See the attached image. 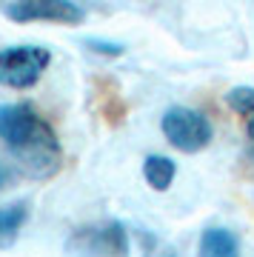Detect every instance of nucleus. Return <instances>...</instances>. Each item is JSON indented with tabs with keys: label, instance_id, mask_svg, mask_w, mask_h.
I'll use <instances>...</instances> for the list:
<instances>
[{
	"label": "nucleus",
	"instance_id": "1",
	"mask_svg": "<svg viewBox=\"0 0 254 257\" xmlns=\"http://www.w3.org/2000/svg\"><path fill=\"white\" fill-rule=\"evenodd\" d=\"M0 140L9 146L15 160L29 177H52L63 163V149L55 128L29 103L0 106Z\"/></svg>",
	"mask_w": 254,
	"mask_h": 257
},
{
	"label": "nucleus",
	"instance_id": "4",
	"mask_svg": "<svg viewBox=\"0 0 254 257\" xmlns=\"http://www.w3.org/2000/svg\"><path fill=\"white\" fill-rule=\"evenodd\" d=\"M66 248L74 257H129V231L117 220L86 226L69 237Z\"/></svg>",
	"mask_w": 254,
	"mask_h": 257
},
{
	"label": "nucleus",
	"instance_id": "7",
	"mask_svg": "<svg viewBox=\"0 0 254 257\" xmlns=\"http://www.w3.org/2000/svg\"><path fill=\"white\" fill-rule=\"evenodd\" d=\"M29 220V200H15L0 206V248L15 246L23 223Z\"/></svg>",
	"mask_w": 254,
	"mask_h": 257
},
{
	"label": "nucleus",
	"instance_id": "6",
	"mask_svg": "<svg viewBox=\"0 0 254 257\" xmlns=\"http://www.w3.org/2000/svg\"><path fill=\"white\" fill-rule=\"evenodd\" d=\"M200 257H240V240L234 237V231L220 229V226H209L200 234Z\"/></svg>",
	"mask_w": 254,
	"mask_h": 257
},
{
	"label": "nucleus",
	"instance_id": "12",
	"mask_svg": "<svg viewBox=\"0 0 254 257\" xmlns=\"http://www.w3.org/2000/svg\"><path fill=\"white\" fill-rule=\"evenodd\" d=\"M3 180H6V169L0 166V186H3Z\"/></svg>",
	"mask_w": 254,
	"mask_h": 257
},
{
	"label": "nucleus",
	"instance_id": "10",
	"mask_svg": "<svg viewBox=\"0 0 254 257\" xmlns=\"http://www.w3.org/2000/svg\"><path fill=\"white\" fill-rule=\"evenodd\" d=\"M86 46H91L100 55H123V46L120 43H106V40H97V37H89Z\"/></svg>",
	"mask_w": 254,
	"mask_h": 257
},
{
	"label": "nucleus",
	"instance_id": "2",
	"mask_svg": "<svg viewBox=\"0 0 254 257\" xmlns=\"http://www.w3.org/2000/svg\"><path fill=\"white\" fill-rule=\"evenodd\" d=\"M160 128H163L166 140L177 152H186V155L203 152L211 143V138H214L211 120L203 111L191 109V106H172V109H166L163 120H160Z\"/></svg>",
	"mask_w": 254,
	"mask_h": 257
},
{
	"label": "nucleus",
	"instance_id": "9",
	"mask_svg": "<svg viewBox=\"0 0 254 257\" xmlns=\"http://www.w3.org/2000/svg\"><path fill=\"white\" fill-rule=\"evenodd\" d=\"M226 103H228V109H234L237 114L251 117L254 114V89L251 86H234V89L226 94Z\"/></svg>",
	"mask_w": 254,
	"mask_h": 257
},
{
	"label": "nucleus",
	"instance_id": "11",
	"mask_svg": "<svg viewBox=\"0 0 254 257\" xmlns=\"http://www.w3.org/2000/svg\"><path fill=\"white\" fill-rule=\"evenodd\" d=\"M245 132H248V140H254V114L248 117V123H245Z\"/></svg>",
	"mask_w": 254,
	"mask_h": 257
},
{
	"label": "nucleus",
	"instance_id": "3",
	"mask_svg": "<svg viewBox=\"0 0 254 257\" xmlns=\"http://www.w3.org/2000/svg\"><path fill=\"white\" fill-rule=\"evenodd\" d=\"M49 63H52V52L46 46L26 43V46L0 49V86L32 89Z\"/></svg>",
	"mask_w": 254,
	"mask_h": 257
},
{
	"label": "nucleus",
	"instance_id": "5",
	"mask_svg": "<svg viewBox=\"0 0 254 257\" xmlns=\"http://www.w3.org/2000/svg\"><path fill=\"white\" fill-rule=\"evenodd\" d=\"M0 12L15 23L29 20H52V23H83L86 9L69 0H20V3H0Z\"/></svg>",
	"mask_w": 254,
	"mask_h": 257
},
{
	"label": "nucleus",
	"instance_id": "8",
	"mask_svg": "<svg viewBox=\"0 0 254 257\" xmlns=\"http://www.w3.org/2000/svg\"><path fill=\"white\" fill-rule=\"evenodd\" d=\"M174 175H177V166H174L172 157H166V155H149L146 157L143 177L155 192H166V189L174 183Z\"/></svg>",
	"mask_w": 254,
	"mask_h": 257
}]
</instances>
